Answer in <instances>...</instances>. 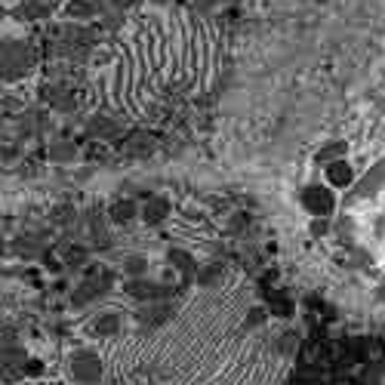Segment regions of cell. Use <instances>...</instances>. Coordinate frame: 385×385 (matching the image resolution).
Here are the masks:
<instances>
[{
  "label": "cell",
  "mask_w": 385,
  "mask_h": 385,
  "mask_svg": "<svg viewBox=\"0 0 385 385\" xmlns=\"http://www.w3.org/2000/svg\"><path fill=\"white\" fill-rule=\"evenodd\" d=\"M127 271H130V275H142V271H145V259L142 256H130L127 259Z\"/></svg>",
  "instance_id": "52a82bcc"
},
{
  "label": "cell",
  "mask_w": 385,
  "mask_h": 385,
  "mask_svg": "<svg viewBox=\"0 0 385 385\" xmlns=\"http://www.w3.org/2000/svg\"><path fill=\"white\" fill-rule=\"evenodd\" d=\"M213 3H216V0H195L197 10H213Z\"/></svg>",
  "instance_id": "9c48e42d"
},
{
  "label": "cell",
  "mask_w": 385,
  "mask_h": 385,
  "mask_svg": "<svg viewBox=\"0 0 385 385\" xmlns=\"http://www.w3.org/2000/svg\"><path fill=\"white\" fill-rule=\"evenodd\" d=\"M327 176H330V182H333V185H348V182H351V170L345 167V164H339V161L330 164V167H327Z\"/></svg>",
  "instance_id": "7a4b0ae2"
},
{
  "label": "cell",
  "mask_w": 385,
  "mask_h": 385,
  "mask_svg": "<svg viewBox=\"0 0 385 385\" xmlns=\"http://www.w3.org/2000/svg\"><path fill=\"white\" fill-rule=\"evenodd\" d=\"M308 197L315 201V204H311V210H315V213H324V210L330 207V195H324L321 188H311L308 195H305V201H308Z\"/></svg>",
  "instance_id": "3957f363"
},
{
  "label": "cell",
  "mask_w": 385,
  "mask_h": 385,
  "mask_svg": "<svg viewBox=\"0 0 385 385\" xmlns=\"http://www.w3.org/2000/svg\"><path fill=\"white\" fill-rule=\"evenodd\" d=\"M71 157H75L71 145H52V161H71Z\"/></svg>",
  "instance_id": "8992f818"
},
{
  "label": "cell",
  "mask_w": 385,
  "mask_h": 385,
  "mask_svg": "<svg viewBox=\"0 0 385 385\" xmlns=\"http://www.w3.org/2000/svg\"><path fill=\"white\" fill-rule=\"evenodd\" d=\"M71 373H75L77 382L92 385V382H99V376H102V367H99V361L92 355L81 351V355H75V361H71Z\"/></svg>",
  "instance_id": "6da1fadb"
},
{
  "label": "cell",
  "mask_w": 385,
  "mask_h": 385,
  "mask_svg": "<svg viewBox=\"0 0 385 385\" xmlns=\"http://www.w3.org/2000/svg\"><path fill=\"white\" fill-rule=\"evenodd\" d=\"M96 330H99V333H102V336L115 333V330H117V317H115V315H105V317H99V321H96Z\"/></svg>",
  "instance_id": "277c9868"
},
{
  "label": "cell",
  "mask_w": 385,
  "mask_h": 385,
  "mask_svg": "<svg viewBox=\"0 0 385 385\" xmlns=\"http://www.w3.org/2000/svg\"><path fill=\"white\" fill-rule=\"evenodd\" d=\"M68 12H71V16H92V3H90V0H71Z\"/></svg>",
  "instance_id": "5b68a950"
},
{
  "label": "cell",
  "mask_w": 385,
  "mask_h": 385,
  "mask_svg": "<svg viewBox=\"0 0 385 385\" xmlns=\"http://www.w3.org/2000/svg\"><path fill=\"white\" fill-rule=\"evenodd\" d=\"M132 213H136V207H115V213H111V216H115L117 222H124V219H130Z\"/></svg>",
  "instance_id": "ba28073f"
}]
</instances>
